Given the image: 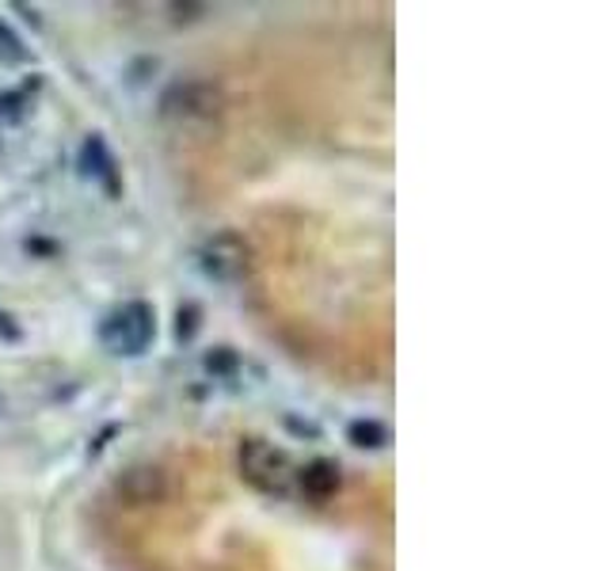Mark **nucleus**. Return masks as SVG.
Wrapping results in <instances>:
<instances>
[{"mask_svg": "<svg viewBox=\"0 0 609 571\" xmlns=\"http://www.w3.org/2000/svg\"><path fill=\"white\" fill-rule=\"evenodd\" d=\"M237 461H240V477H244L255 492L283 500V495H290L294 488H298V469H294V461L278 446H271V442L244 438L237 449Z\"/></svg>", "mask_w": 609, "mask_h": 571, "instance_id": "1", "label": "nucleus"}, {"mask_svg": "<svg viewBox=\"0 0 609 571\" xmlns=\"http://www.w3.org/2000/svg\"><path fill=\"white\" fill-rule=\"evenodd\" d=\"M152 335H157V312H152L149 301H126L100 320V343L111 355H146Z\"/></svg>", "mask_w": 609, "mask_h": 571, "instance_id": "2", "label": "nucleus"}, {"mask_svg": "<svg viewBox=\"0 0 609 571\" xmlns=\"http://www.w3.org/2000/svg\"><path fill=\"white\" fill-rule=\"evenodd\" d=\"M160 111L168 118H214L226 111V92L214 80H172L160 95Z\"/></svg>", "mask_w": 609, "mask_h": 571, "instance_id": "3", "label": "nucleus"}, {"mask_svg": "<svg viewBox=\"0 0 609 571\" xmlns=\"http://www.w3.org/2000/svg\"><path fill=\"white\" fill-rule=\"evenodd\" d=\"M198 267L214 283H240L252 267V248L237 232H214L203 248H198Z\"/></svg>", "mask_w": 609, "mask_h": 571, "instance_id": "4", "label": "nucleus"}, {"mask_svg": "<svg viewBox=\"0 0 609 571\" xmlns=\"http://www.w3.org/2000/svg\"><path fill=\"white\" fill-rule=\"evenodd\" d=\"M115 495L126 506H157L168 495V477L157 465H130L115 477Z\"/></svg>", "mask_w": 609, "mask_h": 571, "instance_id": "5", "label": "nucleus"}, {"mask_svg": "<svg viewBox=\"0 0 609 571\" xmlns=\"http://www.w3.org/2000/svg\"><path fill=\"white\" fill-rule=\"evenodd\" d=\"M77 164H80V172H84V175L100 180V187L107 191V198L123 195V172H118V160L111 157V149H107V141H103V134H88L84 145H80Z\"/></svg>", "mask_w": 609, "mask_h": 571, "instance_id": "6", "label": "nucleus"}, {"mask_svg": "<svg viewBox=\"0 0 609 571\" xmlns=\"http://www.w3.org/2000/svg\"><path fill=\"white\" fill-rule=\"evenodd\" d=\"M340 484H343V472L332 457H317V461H309L304 469H298V492L312 503L332 500V495L340 492Z\"/></svg>", "mask_w": 609, "mask_h": 571, "instance_id": "7", "label": "nucleus"}, {"mask_svg": "<svg viewBox=\"0 0 609 571\" xmlns=\"http://www.w3.org/2000/svg\"><path fill=\"white\" fill-rule=\"evenodd\" d=\"M347 438L355 442L358 449H381L384 442H389V431H384V423L378 420H355L347 427Z\"/></svg>", "mask_w": 609, "mask_h": 571, "instance_id": "8", "label": "nucleus"}, {"mask_svg": "<svg viewBox=\"0 0 609 571\" xmlns=\"http://www.w3.org/2000/svg\"><path fill=\"white\" fill-rule=\"evenodd\" d=\"M0 61L4 66H23L27 61V46H23V38L4 20H0Z\"/></svg>", "mask_w": 609, "mask_h": 571, "instance_id": "9", "label": "nucleus"}, {"mask_svg": "<svg viewBox=\"0 0 609 571\" xmlns=\"http://www.w3.org/2000/svg\"><path fill=\"white\" fill-rule=\"evenodd\" d=\"M237 366H240V358L232 347H214L210 355H206V369H210L214 377H232L237 374Z\"/></svg>", "mask_w": 609, "mask_h": 571, "instance_id": "10", "label": "nucleus"}, {"mask_svg": "<svg viewBox=\"0 0 609 571\" xmlns=\"http://www.w3.org/2000/svg\"><path fill=\"white\" fill-rule=\"evenodd\" d=\"M198 317H203V309H198L195 301L180 305V324H175V335H180L183 343L195 340V332H198Z\"/></svg>", "mask_w": 609, "mask_h": 571, "instance_id": "11", "label": "nucleus"}, {"mask_svg": "<svg viewBox=\"0 0 609 571\" xmlns=\"http://www.w3.org/2000/svg\"><path fill=\"white\" fill-rule=\"evenodd\" d=\"M0 340L4 343H20L23 340V332H20V324H15L8 312H0Z\"/></svg>", "mask_w": 609, "mask_h": 571, "instance_id": "12", "label": "nucleus"}, {"mask_svg": "<svg viewBox=\"0 0 609 571\" xmlns=\"http://www.w3.org/2000/svg\"><path fill=\"white\" fill-rule=\"evenodd\" d=\"M286 423H290V431H298V434H312V438H317V427H312V423H298V420H286Z\"/></svg>", "mask_w": 609, "mask_h": 571, "instance_id": "13", "label": "nucleus"}]
</instances>
